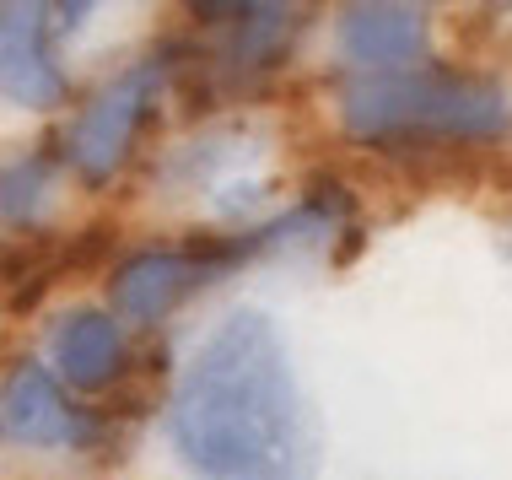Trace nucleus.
<instances>
[{
	"mask_svg": "<svg viewBox=\"0 0 512 480\" xmlns=\"http://www.w3.org/2000/svg\"><path fill=\"white\" fill-rule=\"evenodd\" d=\"M173 448L200 480H313V432L286 340L259 308L227 313L173 394Z\"/></svg>",
	"mask_w": 512,
	"mask_h": 480,
	"instance_id": "obj_1",
	"label": "nucleus"
},
{
	"mask_svg": "<svg viewBox=\"0 0 512 480\" xmlns=\"http://www.w3.org/2000/svg\"><path fill=\"white\" fill-rule=\"evenodd\" d=\"M340 119L356 141L410 146V152H453V146H486L507 135L512 108L502 87L475 71H421L367 76L345 87Z\"/></svg>",
	"mask_w": 512,
	"mask_h": 480,
	"instance_id": "obj_2",
	"label": "nucleus"
},
{
	"mask_svg": "<svg viewBox=\"0 0 512 480\" xmlns=\"http://www.w3.org/2000/svg\"><path fill=\"white\" fill-rule=\"evenodd\" d=\"M157 98H162V60H141L130 71H119L76 114L71 135H65V162L87 184H108L124 168V157L135 152V135L151 119Z\"/></svg>",
	"mask_w": 512,
	"mask_h": 480,
	"instance_id": "obj_3",
	"label": "nucleus"
},
{
	"mask_svg": "<svg viewBox=\"0 0 512 480\" xmlns=\"http://www.w3.org/2000/svg\"><path fill=\"white\" fill-rule=\"evenodd\" d=\"M0 98L22 108L65 103V65L54 54L49 6H0Z\"/></svg>",
	"mask_w": 512,
	"mask_h": 480,
	"instance_id": "obj_4",
	"label": "nucleus"
},
{
	"mask_svg": "<svg viewBox=\"0 0 512 480\" xmlns=\"http://www.w3.org/2000/svg\"><path fill=\"white\" fill-rule=\"evenodd\" d=\"M98 437V421L60 394L44 367H17L0 383V443L17 448H76Z\"/></svg>",
	"mask_w": 512,
	"mask_h": 480,
	"instance_id": "obj_5",
	"label": "nucleus"
},
{
	"mask_svg": "<svg viewBox=\"0 0 512 480\" xmlns=\"http://www.w3.org/2000/svg\"><path fill=\"white\" fill-rule=\"evenodd\" d=\"M426 11L421 6H351L340 17V54L356 71L405 76L426 60Z\"/></svg>",
	"mask_w": 512,
	"mask_h": 480,
	"instance_id": "obj_6",
	"label": "nucleus"
},
{
	"mask_svg": "<svg viewBox=\"0 0 512 480\" xmlns=\"http://www.w3.org/2000/svg\"><path fill=\"white\" fill-rule=\"evenodd\" d=\"M49 356H54V373L76 389L98 394L108 383H119L130 373V346H124V329L119 319H108L98 308H71L49 335Z\"/></svg>",
	"mask_w": 512,
	"mask_h": 480,
	"instance_id": "obj_7",
	"label": "nucleus"
},
{
	"mask_svg": "<svg viewBox=\"0 0 512 480\" xmlns=\"http://www.w3.org/2000/svg\"><path fill=\"white\" fill-rule=\"evenodd\" d=\"M221 49L216 60L227 71H270L297 38V11L292 6H227L216 11Z\"/></svg>",
	"mask_w": 512,
	"mask_h": 480,
	"instance_id": "obj_8",
	"label": "nucleus"
},
{
	"mask_svg": "<svg viewBox=\"0 0 512 480\" xmlns=\"http://www.w3.org/2000/svg\"><path fill=\"white\" fill-rule=\"evenodd\" d=\"M54 189V162L49 152H22L0 162V222L6 227H33L49 205Z\"/></svg>",
	"mask_w": 512,
	"mask_h": 480,
	"instance_id": "obj_9",
	"label": "nucleus"
}]
</instances>
